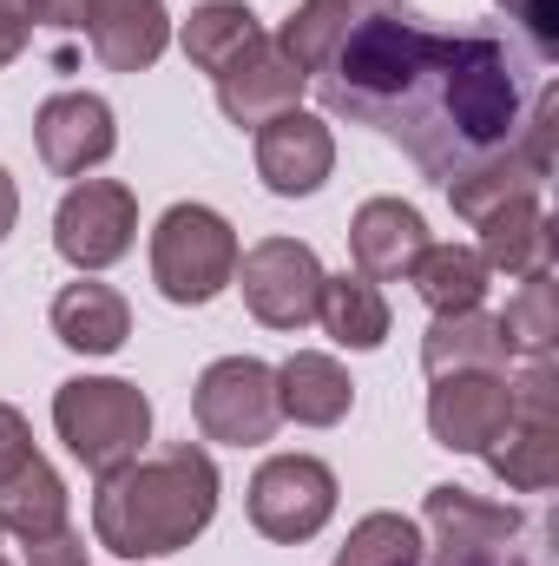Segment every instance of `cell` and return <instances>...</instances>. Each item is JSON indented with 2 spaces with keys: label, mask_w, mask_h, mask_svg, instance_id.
Masks as SVG:
<instances>
[{
  "label": "cell",
  "mask_w": 559,
  "mask_h": 566,
  "mask_svg": "<svg viewBox=\"0 0 559 566\" xmlns=\"http://www.w3.org/2000/svg\"><path fill=\"white\" fill-rule=\"evenodd\" d=\"M309 86L336 119L395 139L434 185L507 151L534 99L527 60L500 33H434L402 0L356 7Z\"/></svg>",
  "instance_id": "6da1fadb"
},
{
  "label": "cell",
  "mask_w": 559,
  "mask_h": 566,
  "mask_svg": "<svg viewBox=\"0 0 559 566\" xmlns=\"http://www.w3.org/2000/svg\"><path fill=\"white\" fill-rule=\"evenodd\" d=\"M218 521V461L198 441H171L158 454L126 461L93 494V541L119 560L184 554Z\"/></svg>",
  "instance_id": "7a4b0ae2"
},
{
  "label": "cell",
  "mask_w": 559,
  "mask_h": 566,
  "mask_svg": "<svg viewBox=\"0 0 559 566\" xmlns=\"http://www.w3.org/2000/svg\"><path fill=\"white\" fill-rule=\"evenodd\" d=\"M53 428L66 441V454L106 481L119 474L126 461H139L145 441H151V402H145L139 382H119V376H73L53 389Z\"/></svg>",
  "instance_id": "3957f363"
},
{
  "label": "cell",
  "mask_w": 559,
  "mask_h": 566,
  "mask_svg": "<svg viewBox=\"0 0 559 566\" xmlns=\"http://www.w3.org/2000/svg\"><path fill=\"white\" fill-rule=\"evenodd\" d=\"M238 258H244V244H238L231 218L211 205H171L151 231V283L178 310H204L211 296H224L238 277Z\"/></svg>",
  "instance_id": "277c9868"
},
{
  "label": "cell",
  "mask_w": 559,
  "mask_h": 566,
  "mask_svg": "<svg viewBox=\"0 0 559 566\" xmlns=\"http://www.w3.org/2000/svg\"><path fill=\"white\" fill-rule=\"evenodd\" d=\"M507 389H514V416L487 441V468L514 494H547L559 481V369L527 363Z\"/></svg>",
  "instance_id": "5b68a950"
},
{
  "label": "cell",
  "mask_w": 559,
  "mask_h": 566,
  "mask_svg": "<svg viewBox=\"0 0 559 566\" xmlns=\"http://www.w3.org/2000/svg\"><path fill=\"white\" fill-rule=\"evenodd\" d=\"M191 416L204 441H224V448H264L277 434L283 409H277V369L257 363V356H218L198 389H191Z\"/></svg>",
  "instance_id": "8992f818"
},
{
  "label": "cell",
  "mask_w": 559,
  "mask_h": 566,
  "mask_svg": "<svg viewBox=\"0 0 559 566\" xmlns=\"http://www.w3.org/2000/svg\"><path fill=\"white\" fill-rule=\"evenodd\" d=\"M133 238H139L133 185H119V178H73V191L53 211V251L80 277H93V271H113L133 251Z\"/></svg>",
  "instance_id": "52a82bcc"
},
{
  "label": "cell",
  "mask_w": 559,
  "mask_h": 566,
  "mask_svg": "<svg viewBox=\"0 0 559 566\" xmlns=\"http://www.w3.org/2000/svg\"><path fill=\"white\" fill-rule=\"evenodd\" d=\"M336 514V474L316 454H271L251 474V527L277 547H303Z\"/></svg>",
  "instance_id": "ba28073f"
},
{
  "label": "cell",
  "mask_w": 559,
  "mask_h": 566,
  "mask_svg": "<svg viewBox=\"0 0 559 566\" xmlns=\"http://www.w3.org/2000/svg\"><path fill=\"white\" fill-rule=\"evenodd\" d=\"M323 264H316V251L303 244V238H264V244H251L244 258H238V290H244V303H251V316L264 323V329H303V323H316V296H323Z\"/></svg>",
  "instance_id": "9c48e42d"
},
{
  "label": "cell",
  "mask_w": 559,
  "mask_h": 566,
  "mask_svg": "<svg viewBox=\"0 0 559 566\" xmlns=\"http://www.w3.org/2000/svg\"><path fill=\"white\" fill-rule=\"evenodd\" d=\"M421 527H428L434 560H481V554H507L527 534V514L520 507H500V501H481V494H467L454 481H441L421 501Z\"/></svg>",
  "instance_id": "30bf717a"
},
{
  "label": "cell",
  "mask_w": 559,
  "mask_h": 566,
  "mask_svg": "<svg viewBox=\"0 0 559 566\" xmlns=\"http://www.w3.org/2000/svg\"><path fill=\"white\" fill-rule=\"evenodd\" d=\"M33 145H40V165L53 178H86V171H99L119 151L113 106L99 93H53L33 113Z\"/></svg>",
  "instance_id": "8fae6325"
},
{
  "label": "cell",
  "mask_w": 559,
  "mask_h": 566,
  "mask_svg": "<svg viewBox=\"0 0 559 566\" xmlns=\"http://www.w3.org/2000/svg\"><path fill=\"white\" fill-rule=\"evenodd\" d=\"M329 171H336V133H329V119L289 106L271 126H257V178H264V191H277V198H316L329 185Z\"/></svg>",
  "instance_id": "7c38bea8"
},
{
  "label": "cell",
  "mask_w": 559,
  "mask_h": 566,
  "mask_svg": "<svg viewBox=\"0 0 559 566\" xmlns=\"http://www.w3.org/2000/svg\"><path fill=\"white\" fill-rule=\"evenodd\" d=\"M303 86H309V73L264 33V40H251V46L218 73V106H224L231 126L257 133V126H271L277 113H289V106L303 99Z\"/></svg>",
  "instance_id": "4fadbf2b"
},
{
  "label": "cell",
  "mask_w": 559,
  "mask_h": 566,
  "mask_svg": "<svg viewBox=\"0 0 559 566\" xmlns=\"http://www.w3.org/2000/svg\"><path fill=\"white\" fill-rule=\"evenodd\" d=\"M514 416V389L507 376H434L428 389V434L447 448V454H487V441L507 428Z\"/></svg>",
  "instance_id": "5bb4252c"
},
{
  "label": "cell",
  "mask_w": 559,
  "mask_h": 566,
  "mask_svg": "<svg viewBox=\"0 0 559 566\" xmlns=\"http://www.w3.org/2000/svg\"><path fill=\"white\" fill-rule=\"evenodd\" d=\"M86 46L99 53V66L113 73H145L158 66V53L171 46V13L165 0H73Z\"/></svg>",
  "instance_id": "9a60e30c"
},
{
  "label": "cell",
  "mask_w": 559,
  "mask_h": 566,
  "mask_svg": "<svg viewBox=\"0 0 559 566\" xmlns=\"http://www.w3.org/2000/svg\"><path fill=\"white\" fill-rule=\"evenodd\" d=\"M428 244V218L402 198H369L356 218H349V258L369 283H402L409 264Z\"/></svg>",
  "instance_id": "2e32d148"
},
{
  "label": "cell",
  "mask_w": 559,
  "mask_h": 566,
  "mask_svg": "<svg viewBox=\"0 0 559 566\" xmlns=\"http://www.w3.org/2000/svg\"><path fill=\"white\" fill-rule=\"evenodd\" d=\"M474 231H481L474 251H481V264H487L494 277H534V271H553V218L540 211V191L494 205L487 218H474Z\"/></svg>",
  "instance_id": "e0dca14e"
},
{
  "label": "cell",
  "mask_w": 559,
  "mask_h": 566,
  "mask_svg": "<svg viewBox=\"0 0 559 566\" xmlns=\"http://www.w3.org/2000/svg\"><path fill=\"white\" fill-rule=\"evenodd\" d=\"M53 336H60L73 356H113V349H126V336H133V303H126L113 283L80 277L53 296Z\"/></svg>",
  "instance_id": "ac0fdd59"
},
{
  "label": "cell",
  "mask_w": 559,
  "mask_h": 566,
  "mask_svg": "<svg viewBox=\"0 0 559 566\" xmlns=\"http://www.w3.org/2000/svg\"><path fill=\"white\" fill-rule=\"evenodd\" d=\"M277 409H283V422H296V428H336L356 409V382H349V369L336 356L296 349L277 369Z\"/></svg>",
  "instance_id": "d6986e66"
},
{
  "label": "cell",
  "mask_w": 559,
  "mask_h": 566,
  "mask_svg": "<svg viewBox=\"0 0 559 566\" xmlns=\"http://www.w3.org/2000/svg\"><path fill=\"white\" fill-rule=\"evenodd\" d=\"M421 369L428 376H507V343H500V323L487 310H454V316H434L428 336H421Z\"/></svg>",
  "instance_id": "ffe728a7"
},
{
  "label": "cell",
  "mask_w": 559,
  "mask_h": 566,
  "mask_svg": "<svg viewBox=\"0 0 559 566\" xmlns=\"http://www.w3.org/2000/svg\"><path fill=\"white\" fill-rule=\"evenodd\" d=\"M409 283H415V296L434 316H454V310H481V303H487L494 271L481 264L474 244H434V238H428L421 258L409 264Z\"/></svg>",
  "instance_id": "44dd1931"
},
{
  "label": "cell",
  "mask_w": 559,
  "mask_h": 566,
  "mask_svg": "<svg viewBox=\"0 0 559 566\" xmlns=\"http://www.w3.org/2000/svg\"><path fill=\"white\" fill-rule=\"evenodd\" d=\"M547 178H553V165H540V158H534L527 145L514 139L507 151L481 158L474 171H461V178H454V185H441V191H447V205H454V211H461V218L474 224V218H487L494 205H507V198H527V191H540Z\"/></svg>",
  "instance_id": "7402d4cb"
},
{
  "label": "cell",
  "mask_w": 559,
  "mask_h": 566,
  "mask_svg": "<svg viewBox=\"0 0 559 566\" xmlns=\"http://www.w3.org/2000/svg\"><path fill=\"white\" fill-rule=\"evenodd\" d=\"M316 323L329 329L336 349H382L389 343V296H382V283H369L362 271L323 277Z\"/></svg>",
  "instance_id": "603a6c76"
},
{
  "label": "cell",
  "mask_w": 559,
  "mask_h": 566,
  "mask_svg": "<svg viewBox=\"0 0 559 566\" xmlns=\"http://www.w3.org/2000/svg\"><path fill=\"white\" fill-rule=\"evenodd\" d=\"M171 40L184 46V60H191L198 73L218 80L251 40H264V27H257V13H251L244 0H204V7L184 13V27H171Z\"/></svg>",
  "instance_id": "cb8c5ba5"
},
{
  "label": "cell",
  "mask_w": 559,
  "mask_h": 566,
  "mask_svg": "<svg viewBox=\"0 0 559 566\" xmlns=\"http://www.w3.org/2000/svg\"><path fill=\"white\" fill-rule=\"evenodd\" d=\"M66 527V481L46 454H33L20 474L0 481V534L13 541H46Z\"/></svg>",
  "instance_id": "d4e9b609"
},
{
  "label": "cell",
  "mask_w": 559,
  "mask_h": 566,
  "mask_svg": "<svg viewBox=\"0 0 559 566\" xmlns=\"http://www.w3.org/2000/svg\"><path fill=\"white\" fill-rule=\"evenodd\" d=\"M494 323H500V343H507V356L553 363V349H559V283H553V271H534V277H520V290L507 296V310H500Z\"/></svg>",
  "instance_id": "484cf974"
},
{
  "label": "cell",
  "mask_w": 559,
  "mask_h": 566,
  "mask_svg": "<svg viewBox=\"0 0 559 566\" xmlns=\"http://www.w3.org/2000/svg\"><path fill=\"white\" fill-rule=\"evenodd\" d=\"M349 20H356V7L349 0H296V13L283 20L277 46L316 80L323 66H329V53L342 46V33H349Z\"/></svg>",
  "instance_id": "4316f807"
},
{
  "label": "cell",
  "mask_w": 559,
  "mask_h": 566,
  "mask_svg": "<svg viewBox=\"0 0 559 566\" xmlns=\"http://www.w3.org/2000/svg\"><path fill=\"white\" fill-rule=\"evenodd\" d=\"M428 560V541L409 514H362L342 541V560L336 566H421Z\"/></svg>",
  "instance_id": "83f0119b"
},
{
  "label": "cell",
  "mask_w": 559,
  "mask_h": 566,
  "mask_svg": "<svg viewBox=\"0 0 559 566\" xmlns=\"http://www.w3.org/2000/svg\"><path fill=\"white\" fill-rule=\"evenodd\" d=\"M534 46V60H559V0H494Z\"/></svg>",
  "instance_id": "f1b7e54d"
},
{
  "label": "cell",
  "mask_w": 559,
  "mask_h": 566,
  "mask_svg": "<svg viewBox=\"0 0 559 566\" xmlns=\"http://www.w3.org/2000/svg\"><path fill=\"white\" fill-rule=\"evenodd\" d=\"M33 454H40V448H33V428H27V416H20L13 402H0V481H7V474H20Z\"/></svg>",
  "instance_id": "f546056e"
},
{
  "label": "cell",
  "mask_w": 559,
  "mask_h": 566,
  "mask_svg": "<svg viewBox=\"0 0 559 566\" xmlns=\"http://www.w3.org/2000/svg\"><path fill=\"white\" fill-rule=\"evenodd\" d=\"M20 547H27V566H93L86 534H73V527H60L46 541H20Z\"/></svg>",
  "instance_id": "4dcf8cb0"
},
{
  "label": "cell",
  "mask_w": 559,
  "mask_h": 566,
  "mask_svg": "<svg viewBox=\"0 0 559 566\" xmlns=\"http://www.w3.org/2000/svg\"><path fill=\"white\" fill-rule=\"evenodd\" d=\"M27 40H33V27H20V20L0 13V66H13V60L27 53Z\"/></svg>",
  "instance_id": "1f68e13d"
},
{
  "label": "cell",
  "mask_w": 559,
  "mask_h": 566,
  "mask_svg": "<svg viewBox=\"0 0 559 566\" xmlns=\"http://www.w3.org/2000/svg\"><path fill=\"white\" fill-rule=\"evenodd\" d=\"M13 224H20V191H13V178H7V165H0V244H7Z\"/></svg>",
  "instance_id": "d6a6232c"
},
{
  "label": "cell",
  "mask_w": 559,
  "mask_h": 566,
  "mask_svg": "<svg viewBox=\"0 0 559 566\" xmlns=\"http://www.w3.org/2000/svg\"><path fill=\"white\" fill-rule=\"evenodd\" d=\"M0 13L20 27H46V0H0Z\"/></svg>",
  "instance_id": "836d02e7"
},
{
  "label": "cell",
  "mask_w": 559,
  "mask_h": 566,
  "mask_svg": "<svg viewBox=\"0 0 559 566\" xmlns=\"http://www.w3.org/2000/svg\"><path fill=\"white\" fill-rule=\"evenodd\" d=\"M349 7H376V0H349Z\"/></svg>",
  "instance_id": "e575fe53"
},
{
  "label": "cell",
  "mask_w": 559,
  "mask_h": 566,
  "mask_svg": "<svg viewBox=\"0 0 559 566\" xmlns=\"http://www.w3.org/2000/svg\"><path fill=\"white\" fill-rule=\"evenodd\" d=\"M0 566H7V560H0Z\"/></svg>",
  "instance_id": "d590c367"
}]
</instances>
